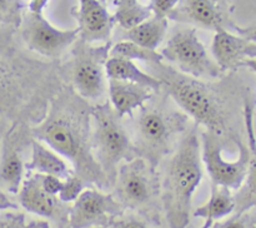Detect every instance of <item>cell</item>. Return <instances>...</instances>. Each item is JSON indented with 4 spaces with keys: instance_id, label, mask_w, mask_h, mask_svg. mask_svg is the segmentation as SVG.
Masks as SVG:
<instances>
[{
    "instance_id": "obj_23",
    "label": "cell",
    "mask_w": 256,
    "mask_h": 228,
    "mask_svg": "<svg viewBox=\"0 0 256 228\" xmlns=\"http://www.w3.org/2000/svg\"><path fill=\"white\" fill-rule=\"evenodd\" d=\"M152 15L149 5L139 3V0H116L114 20L125 30L136 27Z\"/></svg>"
},
{
    "instance_id": "obj_27",
    "label": "cell",
    "mask_w": 256,
    "mask_h": 228,
    "mask_svg": "<svg viewBox=\"0 0 256 228\" xmlns=\"http://www.w3.org/2000/svg\"><path fill=\"white\" fill-rule=\"evenodd\" d=\"M178 4H179V0H152L149 7L152 15L169 19L170 14L174 12Z\"/></svg>"
},
{
    "instance_id": "obj_3",
    "label": "cell",
    "mask_w": 256,
    "mask_h": 228,
    "mask_svg": "<svg viewBox=\"0 0 256 228\" xmlns=\"http://www.w3.org/2000/svg\"><path fill=\"white\" fill-rule=\"evenodd\" d=\"M156 65L162 68L159 78L162 88L195 120V124L202 125L209 132L224 134L226 129L225 118L214 93L195 78L178 73L170 67H162V63Z\"/></svg>"
},
{
    "instance_id": "obj_28",
    "label": "cell",
    "mask_w": 256,
    "mask_h": 228,
    "mask_svg": "<svg viewBox=\"0 0 256 228\" xmlns=\"http://www.w3.org/2000/svg\"><path fill=\"white\" fill-rule=\"evenodd\" d=\"M40 180H42V184L44 187V189L46 192H49L50 194L56 195L60 193L62 188V182L64 179L56 177V175H50V174H40Z\"/></svg>"
},
{
    "instance_id": "obj_2",
    "label": "cell",
    "mask_w": 256,
    "mask_h": 228,
    "mask_svg": "<svg viewBox=\"0 0 256 228\" xmlns=\"http://www.w3.org/2000/svg\"><path fill=\"white\" fill-rule=\"evenodd\" d=\"M202 165L199 125L195 124L182 134L160 184V197L170 228L189 224L192 197L204 174Z\"/></svg>"
},
{
    "instance_id": "obj_17",
    "label": "cell",
    "mask_w": 256,
    "mask_h": 228,
    "mask_svg": "<svg viewBox=\"0 0 256 228\" xmlns=\"http://www.w3.org/2000/svg\"><path fill=\"white\" fill-rule=\"evenodd\" d=\"M169 18L215 32L224 28L218 0H179Z\"/></svg>"
},
{
    "instance_id": "obj_19",
    "label": "cell",
    "mask_w": 256,
    "mask_h": 228,
    "mask_svg": "<svg viewBox=\"0 0 256 228\" xmlns=\"http://www.w3.org/2000/svg\"><path fill=\"white\" fill-rule=\"evenodd\" d=\"M234 210L235 198L232 190L212 183L209 199L194 210V215L204 220L202 228H212L220 219L232 214Z\"/></svg>"
},
{
    "instance_id": "obj_6",
    "label": "cell",
    "mask_w": 256,
    "mask_h": 228,
    "mask_svg": "<svg viewBox=\"0 0 256 228\" xmlns=\"http://www.w3.org/2000/svg\"><path fill=\"white\" fill-rule=\"evenodd\" d=\"M114 184L115 198L124 208L148 209L160 194L156 168L142 157L122 162L118 168Z\"/></svg>"
},
{
    "instance_id": "obj_29",
    "label": "cell",
    "mask_w": 256,
    "mask_h": 228,
    "mask_svg": "<svg viewBox=\"0 0 256 228\" xmlns=\"http://www.w3.org/2000/svg\"><path fill=\"white\" fill-rule=\"evenodd\" d=\"M24 217L25 214L22 212L0 210V228H14Z\"/></svg>"
},
{
    "instance_id": "obj_26",
    "label": "cell",
    "mask_w": 256,
    "mask_h": 228,
    "mask_svg": "<svg viewBox=\"0 0 256 228\" xmlns=\"http://www.w3.org/2000/svg\"><path fill=\"white\" fill-rule=\"evenodd\" d=\"M212 228H255L252 223V213L245 212L242 214H232L222 222H216Z\"/></svg>"
},
{
    "instance_id": "obj_7",
    "label": "cell",
    "mask_w": 256,
    "mask_h": 228,
    "mask_svg": "<svg viewBox=\"0 0 256 228\" xmlns=\"http://www.w3.org/2000/svg\"><path fill=\"white\" fill-rule=\"evenodd\" d=\"M49 0H30L22 19V35L25 44L38 54L48 58L60 57L76 42L79 29H58L44 17Z\"/></svg>"
},
{
    "instance_id": "obj_4",
    "label": "cell",
    "mask_w": 256,
    "mask_h": 228,
    "mask_svg": "<svg viewBox=\"0 0 256 228\" xmlns=\"http://www.w3.org/2000/svg\"><path fill=\"white\" fill-rule=\"evenodd\" d=\"M120 119L110 103L92 107V153L112 185H114L119 165L138 157L135 144Z\"/></svg>"
},
{
    "instance_id": "obj_15",
    "label": "cell",
    "mask_w": 256,
    "mask_h": 228,
    "mask_svg": "<svg viewBox=\"0 0 256 228\" xmlns=\"http://www.w3.org/2000/svg\"><path fill=\"white\" fill-rule=\"evenodd\" d=\"M19 203L25 210L45 218L56 217L62 209V202L56 195L44 189L39 173L28 175L19 189Z\"/></svg>"
},
{
    "instance_id": "obj_20",
    "label": "cell",
    "mask_w": 256,
    "mask_h": 228,
    "mask_svg": "<svg viewBox=\"0 0 256 228\" xmlns=\"http://www.w3.org/2000/svg\"><path fill=\"white\" fill-rule=\"evenodd\" d=\"M105 73H106L108 79L132 82L135 84L150 88L154 92L162 89V82H160L159 78H155L142 72L132 60L109 57L106 60V64H105Z\"/></svg>"
},
{
    "instance_id": "obj_14",
    "label": "cell",
    "mask_w": 256,
    "mask_h": 228,
    "mask_svg": "<svg viewBox=\"0 0 256 228\" xmlns=\"http://www.w3.org/2000/svg\"><path fill=\"white\" fill-rule=\"evenodd\" d=\"M244 118L248 133V148L250 152V159L244 183L236 190V194H234V214L249 212L256 207V135L254 119H252V108L249 100H245Z\"/></svg>"
},
{
    "instance_id": "obj_30",
    "label": "cell",
    "mask_w": 256,
    "mask_h": 228,
    "mask_svg": "<svg viewBox=\"0 0 256 228\" xmlns=\"http://www.w3.org/2000/svg\"><path fill=\"white\" fill-rule=\"evenodd\" d=\"M110 228H150L145 220L140 219L138 217H128L122 218V219H115L112 224L109 225Z\"/></svg>"
},
{
    "instance_id": "obj_33",
    "label": "cell",
    "mask_w": 256,
    "mask_h": 228,
    "mask_svg": "<svg viewBox=\"0 0 256 228\" xmlns=\"http://www.w3.org/2000/svg\"><path fill=\"white\" fill-rule=\"evenodd\" d=\"M242 67H248L256 73V59H248L242 63Z\"/></svg>"
},
{
    "instance_id": "obj_34",
    "label": "cell",
    "mask_w": 256,
    "mask_h": 228,
    "mask_svg": "<svg viewBox=\"0 0 256 228\" xmlns=\"http://www.w3.org/2000/svg\"><path fill=\"white\" fill-rule=\"evenodd\" d=\"M9 7V0H0V10H5Z\"/></svg>"
},
{
    "instance_id": "obj_5",
    "label": "cell",
    "mask_w": 256,
    "mask_h": 228,
    "mask_svg": "<svg viewBox=\"0 0 256 228\" xmlns=\"http://www.w3.org/2000/svg\"><path fill=\"white\" fill-rule=\"evenodd\" d=\"M186 118L179 112H168L159 107L140 108L136 118L138 157L146 159L156 168L162 158L169 153L175 135L186 130Z\"/></svg>"
},
{
    "instance_id": "obj_16",
    "label": "cell",
    "mask_w": 256,
    "mask_h": 228,
    "mask_svg": "<svg viewBox=\"0 0 256 228\" xmlns=\"http://www.w3.org/2000/svg\"><path fill=\"white\" fill-rule=\"evenodd\" d=\"M110 105L120 118L132 115L135 110L144 107L154 97V90L144 85L124 80L108 79Z\"/></svg>"
},
{
    "instance_id": "obj_25",
    "label": "cell",
    "mask_w": 256,
    "mask_h": 228,
    "mask_svg": "<svg viewBox=\"0 0 256 228\" xmlns=\"http://www.w3.org/2000/svg\"><path fill=\"white\" fill-rule=\"evenodd\" d=\"M84 184L85 183L82 182V178H79L76 174L72 173V175H69V177L64 179V182H62V190H60L59 194H58V198H59L62 203L74 202V200L79 197L80 193L85 189Z\"/></svg>"
},
{
    "instance_id": "obj_11",
    "label": "cell",
    "mask_w": 256,
    "mask_h": 228,
    "mask_svg": "<svg viewBox=\"0 0 256 228\" xmlns=\"http://www.w3.org/2000/svg\"><path fill=\"white\" fill-rule=\"evenodd\" d=\"M124 207L112 194L84 189L68 213L69 228H108L122 214Z\"/></svg>"
},
{
    "instance_id": "obj_9",
    "label": "cell",
    "mask_w": 256,
    "mask_h": 228,
    "mask_svg": "<svg viewBox=\"0 0 256 228\" xmlns=\"http://www.w3.org/2000/svg\"><path fill=\"white\" fill-rule=\"evenodd\" d=\"M202 143V160L212 184L238 190L244 183L249 167L250 152L248 145L236 139L239 157L235 160L225 159L222 155V135L202 130L200 133Z\"/></svg>"
},
{
    "instance_id": "obj_10",
    "label": "cell",
    "mask_w": 256,
    "mask_h": 228,
    "mask_svg": "<svg viewBox=\"0 0 256 228\" xmlns=\"http://www.w3.org/2000/svg\"><path fill=\"white\" fill-rule=\"evenodd\" d=\"M110 44L92 45L79 40L74 49L72 85L79 97L96 100L108 89L105 64L109 58Z\"/></svg>"
},
{
    "instance_id": "obj_21",
    "label": "cell",
    "mask_w": 256,
    "mask_h": 228,
    "mask_svg": "<svg viewBox=\"0 0 256 228\" xmlns=\"http://www.w3.org/2000/svg\"><path fill=\"white\" fill-rule=\"evenodd\" d=\"M169 27L168 18L152 15L149 19L140 23L136 27L126 30V40L150 50H156L162 44Z\"/></svg>"
},
{
    "instance_id": "obj_13",
    "label": "cell",
    "mask_w": 256,
    "mask_h": 228,
    "mask_svg": "<svg viewBox=\"0 0 256 228\" xmlns=\"http://www.w3.org/2000/svg\"><path fill=\"white\" fill-rule=\"evenodd\" d=\"M215 63L222 72L242 67L248 59H256V43L228 32L224 28L215 32L212 44Z\"/></svg>"
},
{
    "instance_id": "obj_12",
    "label": "cell",
    "mask_w": 256,
    "mask_h": 228,
    "mask_svg": "<svg viewBox=\"0 0 256 228\" xmlns=\"http://www.w3.org/2000/svg\"><path fill=\"white\" fill-rule=\"evenodd\" d=\"M76 22L80 40L94 44L109 40L115 20L100 0H79Z\"/></svg>"
},
{
    "instance_id": "obj_1",
    "label": "cell",
    "mask_w": 256,
    "mask_h": 228,
    "mask_svg": "<svg viewBox=\"0 0 256 228\" xmlns=\"http://www.w3.org/2000/svg\"><path fill=\"white\" fill-rule=\"evenodd\" d=\"M32 137L66 158L85 184L100 189L112 185L92 153V107L78 94L59 95L46 117L32 128Z\"/></svg>"
},
{
    "instance_id": "obj_32",
    "label": "cell",
    "mask_w": 256,
    "mask_h": 228,
    "mask_svg": "<svg viewBox=\"0 0 256 228\" xmlns=\"http://www.w3.org/2000/svg\"><path fill=\"white\" fill-rule=\"evenodd\" d=\"M18 205L0 189V210H6V209H16Z\"/></svg>"
},
{
    "instance_id": "obj_22",
    "label": "cell",
    "mask_w": 256,
    "mask_h": 228,
    "mask_svg": "<svg viewBox=\"0 0 256 228\" xmlns=\"http://www.w3.org/2000/svg\"><path fill=\"white\" fill-rule=\"evenodd\" d=\"M25 163L20 150L9 147L4 152L0 163V180L8 192L18 193L25 174Z\"/></svg>"
},
{
    "instance_id": "obj_8",
    "label": "cell",
    "mask_w": 256,
    "mask_h": 228,
    "mask_svg": "<svg viewBox=\"0 0 256 228\" xmlns=\"http://www.w3.org/2000/svg\"><path fill=\"white\" fill-rule=\"evenodd\" d=\"M160 54L162 59L175 65L180 73L195 79H216L222 74L215 60L208 55L194 28L176 30Z\"/></svg>"
},
{
    "instance_id": "obj_35",
    "label": "cell",
    "mask_w": 256,
    "mask_h": 228,
    "mask_svg": "<svg viewBox=\"0 0 256 228\" xmlns=\"http://www.w3.org/2000/svg\"><path fill=\"white\" fill-rule=\"evenodd\" d=\"M254 209V212L252 213V223H254V227L256 228V207L252 208Z\"/></svg>"
},
{
    "instance_id": "obj_31",
    "label": "cell",
    "mask_w": 256,
    "mask_h": 228,
    "mask_svg": "<svg viewBox=\"0 0 256 228\" xmlns=\"http://www.w3.org/2000/svg\"><path fill=\"white\" fill-rule=\"evenodd\" d=\"M235 30H236L238 34H239L240 37L245 38V39L250 40V42L256 43V25H254V27H248V28L235 27Z\"/></svg>"
},
{
    "instance_id": "obj_18",
    "label": "cell",
    "mask_w": 256,
    "mask_h": 228,
    "mask_svg": "<svg viewBox=\"0 0 256 228\" xmlns=\"http://www.w3.org/2000/svg\"><path fill=\"white\" fill-rule=\"evenodd\" d=\"M26 170L39 174L56 175L62 179H65L74 173L72 168L62 155L38 139H32V158L28 163Z\"/></svg>"
},
{
    "instance_id": "obj_24",
    "label": "cell",
    "mask_w": 256,
    "mask_h": 228,
    "mask_svg": "<svg viewBox=\"0 0 256 228\" xmlns=\"http://www.w3.org/2000/svg\"><path fill=\"white\" fill-rule=\"evenodd\" d=\"M109 57L122 58L128 60H142V62L149 63V64H160L162 63V57L156 50H150L144 47L135 44L130 40H122L112 47H110Z\"/></svg>"
}]
</instances>
